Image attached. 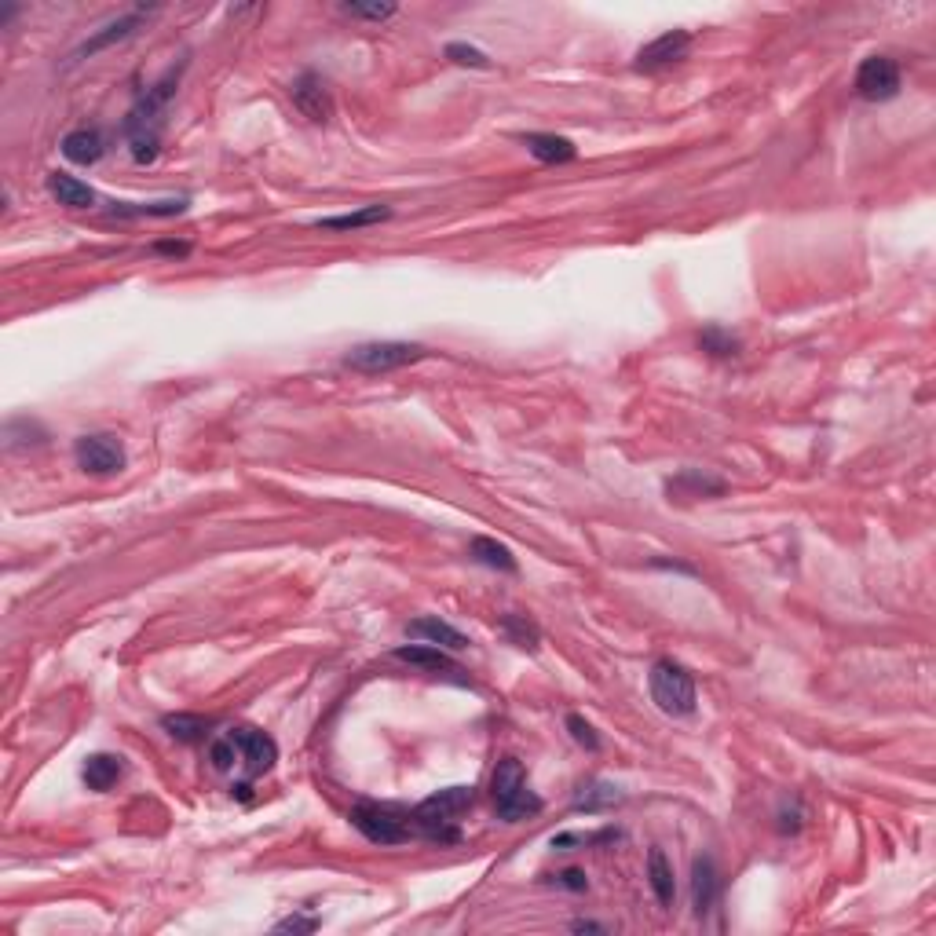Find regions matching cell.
<instances>
[{
  "mask_svg": "<svg viewBox=\"0 0 936 936\" xmlns=\"http://www.w3.org/2000/svg\"><path fill=\"white\" fill-rule=\"evenodd\" d=\"M428 355L425 344H410V341H370L359 344L344 355V366L359 373H388V370H403V366H414Z\"/></svg>",
  "mask_w": 936,
  "mask_h": 936,
  "instance_id": "obj_7",
  "label": "cell"
},
{
  "mask_svg": "<svg viewBox=\"0 0 936 936\" xmlns=\"http://www.w3.org/2000/svg\"><path fill=\"white\" fill-rule=\"evenodd\" d=\"M567 732H571V739H575L578 746H585L589 754H596L600 750V735H596V728L585 717H578V713H571L567 717Z\"/></svg>",
  "mask_w": 936,
  "mask_h": 936,
  "instance_id": "obj_30",
  "label": "cell"
},
{
  "mask_svg": "<svg viewBox=\"0 0 936 936\" xmlns=\"http://www.w3.org/2000/svg\"><path fill=\"white\" fill-rule=\"evenodd\" d=\"M59 150H63V158L74 161V165H96V161L103 158V150H107V139H103L99 128H74V132L63 136Z\"/></svg>",
  "mask_w": 936,
  "mask_h": 936,
  "instance_id": "obj_13",
  "label": "cell"
},
{
  "mask_svg": "<svg viewBox=\"0 0 936 936\" xmlns=\"http://www.w3.org/2000/svg\"><path fill=\"white\" fill-rule=\"evenodd\" d=\"M798 827H801L798 805H794V812H779V830H783V834H798Z\"/></svg>",
  "mask_w": 936,
  "mask_h": 936,
  "instance_id": "obj_35",
  "label": "cell"
},
{
  "mask_svg": "<svg viewBox=\"0 0 936 936\" xmlns=\"http://www.w3.org/2000/svg\"><path fill=\"white\" fill-rule=\"evenodd\" d=\"M344 15L351 19H370V22H384L395 15V4H344Z\"/></svg>",
  "mask_w": 936,
  "mask_h": 936,
  "instance_id": "obj_32",
  "label": "cell"
},
{
  "mask_svg": "<svg viewBox=\"0 0 936 936\" xmlns=\"http://www.w3.org/2000/svg\"><path fill=\"white\" fill-rule=\"evenodd\" d=\"M648 882H651L655 900H659V907H673V900H677V882H673V867L662 849L648 852Z\"/></svg>",
  "mask_w": 936,
  "mask_h": 936,
  "instance_id": "obj_21",
  "label": "cell"
},
{
  "mask_svg": "<svg viewBox=\"0 0 936 936\" xmlns=\"http://www.w3.org/2000/svg\"><path fill=\"white\" fill-rule=\"evenodd\" d=\"M490 798H494V809H498V816L505 819V823H520V819L542 812V798L527 787L523 765L516 757L498 761L494 776H490Z\"/></svg>",
  "mask_w": 936,
  "mask_h": 936,
  "instance_id": "obj_4",
  "label": "cell"
},
{
  "mask_svg": "<svg viewBox=\"0 0 936 936\" xmlns=\"http://www.w3.org/2000/svg\"><path fill=\"white\" fill-rule=\"evenodd\" d=\"M648 684H651V699H655V706H659L662 713H670V717H688V713H695V681L681 662L659 659L651 666Z\"/></svg>",
  "mask_w": 936,
  "mask_h": 936,
  "instance_id": "obj_6",
  "label": "cell"
},
{
  "mask_svg": "<svg viewBox=\"0 0 936 936\" xmlns=\"http://www.w3.org/2000/svg\"><path fill=\"white\" fill-rule=\"evenodd\" d=\"M395 659L410 662L417 670H428L436 677H450L454 684H468V677L461 673V666L447 655V648H436V644H410V648H395Z\"/></svg>",
  "mask_w": 936,
  "mask_h": 936,
  "instance_id": "obj_12",
  "label": "cell"
},
{
  "mask_svg": "<svg viewBox=\"0 0 936 936\" xmlns=\"http://www.w3.org/2000/svg\"><path fill=\"white\" fill-rule=\"evenodd\" d=\"M384 220H392V209H388V205H366V209H359V213L319 216L315 227H322V231H359V227L384 224Z\"/></svg>",
  "mask_w": 936,
  "mask_h": 936,
  "instance_id": "obj_19",
  "label": "cell"
},
{
  "mask_svg": "<svg viewBox=\"0 0 936 936\" xmlns=\"http://www.w3.org/2000/svg\"><path fill=\"white\" fill-rule=\"evenodd\" d=\"M856 92L871 103H885L900 92V66L889 55H867L856 70Z\"/></svg>",
  "mask_w": 936,
  "mask_h": 936,
  "instance_id": "obj_9",
  "label": "cell"
},
{
  "mask_svg": "<svg viewBox=\"0 0 936 936\" xmlns=\"http://www.w3.org/2000/svg\"><path fill=\"white\" fill-rule=\"evenodd\" d=\"M154 253H165V256H187V253H191V245H187V242H158V245H154Z\"/></svg>",
  "mask_w": 936,
  "mask_h": 936,
  "instance_id": "obj_36",
  "label": "cell"
},
{
  "mask_svg": "<svg viewBox=\"0 0 936 936\" xmlns=\"http://www.w3.org/2000/svg\"><path fill=\"white\" fill-rule=\"evenodd\" d=\"M622 801V790L615 787V783H585L582 790L575 794V812H604L611 809V805H618Z\"/></svg>",
  "mask_w": 936,
  "mask_h": 936,
  "instance_id": "obj_24",
  "label": "cell"
},
{
  "mask_svg": "<svg viewBox=\"0 0 936 936\" xmlns=\"http://www.w3.org/2000/svg\"><path fill=\"white\" fill-rule=\"evenodd\" d=\"M406 633H410L414 640L436 644V648H450V651L468 648L465 633H461V629H454L450 622H443V618H417V622H410V626H406Z\"/></svg>",
  "mask_w": 936,
  "mask_h": 936,
  "instance_id": "obj_16",
  "label": "cell"
},
{
  "mask_svg": "<svg viewBox=\"0 0 936 936\" xmlns=\"http://www.w3.org/2000/svg\"><path fill=\"white\" fill-rule=\"evenodd\" d=\"M289 99H293V107L300 110V114L308 117V121H315V125H326L333 117V96L330 88H326V81H322L319 74H300L293 85H289Z\"/></svg>",
  "mask_w": 936,
  "mask_h": 936,
  "instance_id": "obj_10",
  "label": "cell"
},
{
  "mask_svg": "<svg viewBox=\"0 0 936 936\" xmlns=\"http://www.w3.org/2000/svg\"><path fill=\"white\" fill-rule=\"evenodd\" d=\"M699 348L713 359H732V355H739V337L732 330H724V326H706L699 333Z\"/></svg>",
  "mask_w": 936,
  "mask_h": 936,
  "instance_id": "obj_26",
  "label": "cell"
},
{
  "mask_svg": "<svg viewBox=\"0 0 936 936\" xmlns=\"http://www.w3.org/2000/svg\"><path fill=\"white\" fill-rule=\"evenodd\" d=\"M121 772H125V765H121V757H114V754H92L85 761V768H81L88 790H96V794H107L117 779H121Z\"/></svg>",
  "mask_w": 936,
  "mask_h": 936,
  "instance_id": "obj_20",
  "label": "cell"
},
{
  "mask_svg": "<svg viewBox=\"0 0 936 936\" xmlns=\"http://www.w3.org/2000/svg\"><path fill=\"white\" fill-rule=\"evenodd\" d=\"M209 761H213L216 772H227V776H238V783L231 787V794H238L242 801H249V783L260 776H267L278 761V743L260 728H249V724H238V728H227L220 739H213L209 746Z\"/></svg>",
  "mask_w": 936,
  "mask_h": 936,
  "instance_id": "obj_1",
  "label": "cell"
},
{
  "mask_svg": "<svg viewBox=\"0 0 936 936\" xmlns=\"http://www.w3.org/2000/svg\"><path fill=\"white\" fill-rule=\"evenodd\" d=\"M48 194L59 205H66V209H92L96 205V191L77 180V176H66V172H52L48 176Z\"/></svg>",
  "mask_w": 936,
  "mask_h": 936,
  "instance_id": "obj_17",
  "label": "cell"
},
{
  "mask_svg": "<svg viewBox=\"0 0 936 936\" xmlns=\"http://www.w3.org/2000/svg\"><path fill=\"white\" fill-rule=\"evenodd\" d=\"M501 629H505V637H509L512 644H520V648H527V651H534L538 648V640H542L538 626L527 622L523 615H505L501 618Z\"/></svg>",
  "mask_w": 936,
  "mask_h": 936,
  "instance_id": "obj_29",
  "label": "cell"
},
{
  "mask_svg": "<svg viewBox=\"0 0 936 936\" xmlns=\"http://www.w3.org/2000/svg\"><path fill=\"white\" fill-rule=\"evenodd\" d=\"M688 48H692V33L670 30V33H662V37H655L651 44H644L633 66H637V70H662V66L681 63L684 55H688Z\"/></svg>",
  "mask_w": 936,
  "mask_h": 936,
  "instance_id": "obj_11",
  "label": "cell"
},
{
  "mask_svg": "<svg viewBox=\"0 0 936 936\" xmlns=\"http://www.w3.org/2000/svg\"><path fill=\"white\" fill-rule=\"evenodd\" d=\"M180 70L183 66H176V70H169V74L161 77L158 85L147 88V96H139V103L132 110H128L125 117V139H128V150H132V158L139 161V165H150V161L161 154V128H165V107H169V99L176 96V85H180Z\"/></svg>",
  "mask_w": 936,
  "mask_h": 936,
  "instance_id": "obj_2",
  "label": "cell"
},
{
  "mask_svg": "<svg viewBox=\"0 0 936 936\" xmlns=\"http://www.w3.org/2000/svg\"><path fill=\"white\" fill-rule=\"evenodd\" d=\"M556 885H564V889H571V893H585V889H589V878H585L582 871H575V867H571V871L556 874Z\"/></svg>",
  "mask_w": 936,
  "mask_h": 936,
  "instance_id": "obj_34",
  "label": "cell"
},
{
  "mask_svg": "<svg viewBox=\"0 0 936 936\" xmlns=\"http://www.w3.org/2000/svg\"><path fill=\"white\" fill-rule=\"evenodd\" d=\"M717 889H721V874H717L713 856H695V863H692V907H695V915L699 918L713 907Z\"/></svg>",
  "mask_w": 936,
  "mask_h": 936,
  "instance_id": "obj_14",
  "label": "cell"
},
{
  "mask_svg": "<svg viewBox=\"0 0 936 936\" xmlns=\"http://www.w3.org/2000/svg\"><path fill=\"white\" fill-rule=\"evenodd\" d=\"M161 728H165L172 739H180V743H198V739H205V732L213 728V721H205L198 713H169V717H161Z\"/></svg>",
  "mask_w": 936,
  "mask_h": 936,
  "instance_id": "obj_25",
  "label": "cell"
},
{
  "mask_svg": "<svg viewBox=\"0 0 936 936\" xmlns=\"http://www.w3.org/2000/svg\"><path fill=\"white\" fill-rule=\"evenodd\" d=\"M666 490H670V494H684V490H692L695 498H699V494H724V483H721V479H710V476H702V472H692V468H688V472H681L677 479H670V483H666Z\"/></svg>",
  "mask_w": 936,
  "mask_h": 936,
  "instance_id": "obj_28",
  "label": "cell"
},
{
  "mask_svg": "<svg viewBox=\"0 0 936 936\" xmlns=\"http://www.w3.org/2000/svg\"><path fill=\"white\" fill-rule=\"evenodd\" d=\"M351 827L373 845H403L414 838L410 827V812L395 809V805H377V801H362L351 809Z\"/></svg>",
  "mask_w": 936,
  "mask_h": 936,
  "instance_id": "obj_5",
  "label": "cell"
},
{
  "mask_svg": "<svg viewBox=\"0 0 936 936\" xmlns=\"http://www.w3.org/2000/svg\"><path fill=\"white\" fill-rule=\"evenodd\" d=\"M523 147L531 158L545 161V165H567L578 154L575 143L567 136H556V132H531V136H523Z\"/></svg>",
  "mask_w": 936,
  "mask_h": 936,
  "instance_id": "obj_15",
  "label": "cell"
},
{
  "mask_svg": "<svg viewBox=\"0 0 936 936\" xmlns=\"http://www.w3.org/2000/svg\"><path fill=\"white\" fill-rule=\"evenodd\" d=\"M447 59H454L458 66H476V70H487V66H490V59L479 52V48H472V44H461V41L447 44Z\"/></svg>",
  "mask_w": 936,
  "mask_h": 936,
  "instance_id": "obj_31",
  "label": "cell"
},
{
  "mask_svg": "<svg viewBox=\"0 0 936 936\" xmlns=\"http://www.w3.org/2000/svg\"><path fill=\"white\" fill-rule=\"evenodd\" d=\"M476 801V790L472 787H447L425 798L410 812V827H414V838L439 841V845H450V841H461L458 816Z\"/></svg>",
  "mask_w": 936,
  "mask_h": 936,
  "instance_id": "obj_3",
  "label": "cell"
},
{
  "mask_svg": "<svg viewBox=\"0 0 936 936\" xmlns=\"http://www.w3.org/2000/svg\"><path fill=\"white\" fill-rule=\"evenodd\" d=\"M187 198H169V202H150V205H132V202H114L110 216H180L187 213Z\"/></svg>",
  "mask_w": 936,
  "mask_h": 936,
  "instance_id": "obj_27",
  "label": "cell"
},
{
  "mask_svg": "<svg viewBox=\"0 0 936 936\" xmlns=\"http://www.w3.org/2000/svg\"><path fill=\"white\" fill-rule=\"evenodd\" d=\"M136 26H139V11H132V15H125V19H117V22H107L103 30L92 33V37H88V41L77 48L74 59H88V55L103 52V48H110V44L125 41V37H132V33H136Z\"/></svg>",
  "mask_w": 936,
  "mask_h": 936,
  "instance_id": "obj_18",
  "label": "cell"
},
{
  "mask_svg": "<svg viewBox=\"0 0 936 936\" xmlns=\"http://www.w3.org/2000/svg\"><path fill=\"white\" fill-rule=\"evenodd\" d=\"M571 929L575 933H607V926H600V922H571Z\"/></svg>",
  "mask_w": 936,
  "mask_h": 936,
  "instance_id": "obj_37",
  "label": "cell"
},
{
  "mask_svg": "<svg viewBox=\"0 0 936 936\" xmlns=\"http://www.w3.org/2000/svg\"><path fill=\"white\" fill-rule=\"evenodd\" d=\"M48 443V432H44L33 417H11L4 425V447L8 450H33Z\"/></svg>",
  "mask_w": 936,
  "mask_h": 936,
  "instance_id": "obj_22",
  "label": "cell"
},
{
  "mask_svg": "<svg viewBox=\"0 0 936 936\" xmlns=\"http://www.w3.org/2000/svg\"><path fill=\"white\" fill-rule=\"evenodd\" d=\"M468 556H472V560H479L483 567H494V571L516 575V556H512L501 542H494V538H472V545H468Z\"/></svg>",
  "mask_w": 936,
  "mask_h": 936,
  "instance_id": "obj_23",
  "label": "cell"
},
{
  "mask_svg": "<svg viewBox=\"0 0 936 936\" xmlns=\"http://www.w3.org/2000/svg\"><path fill=\"white\" fill-rule=\"evenodd\" d=\"M74 461L88 476H117L125 468V443L110 432H96V436H81L74 443Z\"/></svg>",
  "mask_w": 936,
  "mask_h": 936,
  "instance_id": "obj_8",
  "label": "cell"
},
{
  "mask_svg": "<svg viewBox=\"0 0 936 936\" xmlns=\"http://www.w3.org/2000/svg\"><path fill=\"white\" fill-rule=\"evenodd\" d=\"M315 929H319V922H315V918L293 915V918H286V922H278L275 933H315Z\"/></svg>",
  "mask_w": 936,
  "mask_h": 936,
  "instance_id": "obj_33",
  "label": "cell"
}]
</instances>
